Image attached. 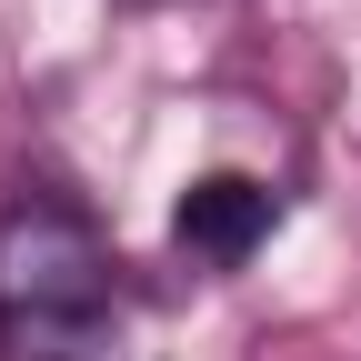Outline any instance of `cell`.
Segmentation results:
<instances>
[{
	"mask_svg": "<svg viewBox=\"0 0 361 361\" xmlns=\"http://www.w3.org/2000/svg\"><path fill=\"white\" fill-rule=\"evenodd\" d=\"M171 241L191 251L201 271H241L271 241V191L251 171H201L191 191H180V211H171Z\"/></svg>",
	"mask_w": 361,
	"mask_h": 361,
	"instance_id": "cell-2",
	"label": "cell"
},
{
	"mask_svg": "<svg viewBox=\"0 0 361 361\" xmlns=\"http://www.w3.org/2000/svg\"><path fill=\"white\" fill-rule=\"evenodd\" d=\"M121 322V261L101 221L61 191L0 201V351L11 361H90Z\"/></svg>",
	"mask_w": 361,
	"mask_h": 361,
	"instance_id": "cell-1",
	"label": "cell"
}]
</instances>
